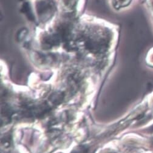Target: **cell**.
<instances>
[{
  "instance_id": "1",
  "label": "cell",
  "mask_w": 153,
  "mask_h": 153,
  "mask_svg": "<svg viewBox=\"0 0 153 153\" xmlns=\"http://www.w3.org/2000/svg\"><path fill=\"white\" fill-rule=\"evenodd\" d=\"M151 131H153V126L151 128Z\"/></svg>"
},
{
  "instance_id": "2",
  "label": "cell",
  "mask_w": 153,
  "mask_h": 153,
  "mask_svg": "<svg viewBox=\"0 0 153 153\" xmlns=\"http://www.w3.org/2000/svg\"><path fill=\"white\" fill-rule=\"evenodd\" d=\"M152 142H153V140H152Z\"/></svg>"
}]
</instances>
